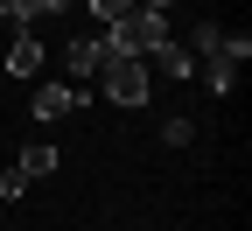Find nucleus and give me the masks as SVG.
Masks as SVG:
<instances>
[{"label":"nucleus","instance_id":"20e7f679","mask_svg":"<svg viewBox=\"0 0 252 231\" xmlns=\"http://www.w3.org/2000/svg\"><path fill=\"white\" fill-rule=\"evenodd\" d=\"M7 77H42V35H14L7 42Z\"/></svg>","mask_w":252,"mask_h":231},{"label":"nucleus","instance_id":"f03ea898","mask_svg":"<svg viewBox=\"0 0 252 231\" xmlns=\"http://www.w3.org/2000/svg\"><path fill=\"white\" fill-rule=\"evenodd\" d=\"M84 105V84H35V105H28V112H35L42 126H56V119H70Z\"/></svg>","mask_w":252,"mask_h":231},{"label":"nucleus","instance_id":"423d86ee","mask_svg":"<svg viewBox=\"0 0 252 231\" xmlns=\"http://www.w3.org/2000/svg\"><path fill=\"white\" fill-rule=\"evenodd\" d=\"M147 63H154V70H161V77H196V56H189V49H182V42H175V35H168V42H161V49H154V56H147ZM154 70H147V77H154Z\"/></svg>","mask_w":252,"mask_h":231},{"label":"nucleus","instance_id":"6e6552de","mask_svg":"<svg viewBox=\"0 0 252 231\" xmlns=\"http://www.w3.org/2000/svg\"><path fill=\"white\" fill-rule=\"evenodd\" d=\"M161 140H168V147H189V140H196V119H182V112L161 119Z\"/></svg>","mask_w":252,"mask_h":231},{"label":"nucleus","instance_id":"f257e3e1","mask_svg":"<svg viewBox=\"0 0 252 231\" xmlns=\"http://www.w3.org/2000/svg\"><path fill=\"white\" fill-rule=\"evenodd\" d=\"M98 91L112 98V105L133 112V105H147L154 77H147V63H140V56H105V49H98Z\"/></svg>","mask_w":252,"mask_h":231},{"label":"nucleus","instance_id":"1a4fd4ad","mask_svg":"<svg viewBox=\"0 0 252 231\" xmlns=\"http://www.w3.org/2000/svg\"><path fill=\"white\" fill-rule=\"evenodd\" d=\"M21 196H28V182H21V175L7 168V175H0V203H21Z\"/></svg>","mask_w":252,"mask_h":231},{"label":"nucleus","instance_id":"39448f33","mask_svg":"<svg viewBox=\"0 0 252 231\" xmlns=\"http://www.w3.org/2000/svg\"><path fill=\"white\" fill-rule=\"evenodd\" d=\"M63 70H70V84L98 77V35H70V49H63Z\"/></svg>","mask_w":252,"mask_h":231},{"label":"nucleus","instance_id":"9d476101","mask_svg":"<svg viewBox=\"0 0 252 231\" xmlns=\"http://www.w3.org/2000/svg\"><path fill=\"white\" fill-rule=\"evenodd\" d=\"M84 14H98V28H112V21H119L126 7H119V0H91V7H84Z\"/></svg>","mask_w":252,"mask_h":231},{"label":"nucleus","instance_id":"0eeeda50","mask_svg":"<svg viewBox=\"0 0 252 231\" xmlns=\"http://www.w3.org/2000/svg\"><path fill=\"white\" fill-rule=\"evenodd\" d=\"M196 77H203V84H210L217 98H224V91L238 84V63H203V70H196Z\"/></svg>","mask_w":252,"mask_h":231},{"label":"nucleus","instance_id":"7ed1b4c3","mask_svg":"<svg viewBox=\"0 0 252 231\" xmlns=\"http://www.w3.org/2000/svg\"><path fill=\"white\" fill-rule=\"evenodd\" d=\"M56 161H63V154H56L49 140H28V147L14 154V175H21V182H42V175H56Z\"/></svg>","mask_w":252,"mask_h":231}]
</instances>
